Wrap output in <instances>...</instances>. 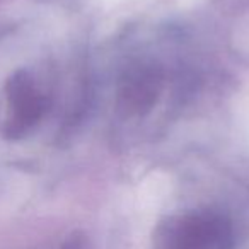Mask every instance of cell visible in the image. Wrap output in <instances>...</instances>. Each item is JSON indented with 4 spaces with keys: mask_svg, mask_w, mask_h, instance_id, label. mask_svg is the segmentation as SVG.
Listing matches in <instances>:
<instances>
[{
    "mask_svg": "<svg viewBox=\"0 0 249 249\" xmlns=\"http://www.w3.org/2000/svg\"><path fill=\"white\" fill-rule=\"evenodd\" d=\"M43 103L28 75L19 73L12 77L5 89V107L2 116V132L19 137L28 132L39 120Z\"/></svg>",
    "mask_w": 249,
    "mask_h": 249,
    "instance_id": "obj_2",
    "label": "cell"
},
{
    "mask_svg": "<svg viewBox=\"0 0 249 249\" xmlns=\"http://www.w3.org/2000/svg\"><path fill=\"white\" fill-rule=\"evenodd\" d=\"M234 237L229 224L213 213L186 217L169 234V249H232Z\"/></svg>",
    "mask_w": 249,
    "mask_h": 249,
    "instance_id": "obj_1",
    "label": "cell"
},
{
    "mask_svg": "<svg viewBox=\"0 0 249 249\" xmlns=\"http://www.w3.org/2000/svg\"><path fill=\"white\" fill-rule=\"evenodd\" d=\"M62 249H82V242H80L77 237H72L69 242H65V244H63Z\"/></svg>",
    "mask_w": 249,
    "mask_h": 249,
    "instance_id": "obj_3",
    "label": "cell"
}]
</instances>
